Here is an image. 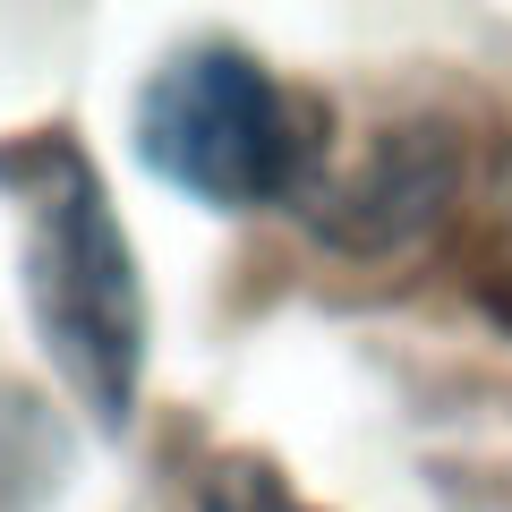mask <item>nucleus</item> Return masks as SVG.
I'll return each mask as SVG.
<instances>
[{
    "instance_id": "f257e3e1",
    "label": "nucleus",
    "mask_w": 512,
    "mask_h": 512,
    "mask_svg": "<svg viewBox=\"0 0 512 512\" xmlns=\"http://www.w3.org/2000/svg\"><path fill=\"white\" fill-rule=\"evenodd\" d=\"M26 197V308L52 350V367L69 376V393L86 402L94 427H120L137 402V367H146V282L128 231L111 214L103 180L77 146H43Z\"/></svg>"
},
{
    "instance_id": "f03ea898",
    "label": "nucleus",
    "mask_w": 512,
    "mask_h": 512,
    "mask_svg": "<svg viewBox=\"0 0 512 512\" xmlns=\"http://www.w3.org/2000/svg\"><path fill=\"white\" fill-rule=\"evenodd\" d=\"M137 163L163 188L197 205H274L308 171V128H299L291 94L256 69L239 43H188L137 86Z\"/></svg>"
},
{
    "instance_id": "7ed1b4c3",
    "label": "nucleus",
    "mask_w": 512,
    "mask_h": 512,
    "mask_svg": "<svg viewBox=\"0 0 512 512\" xmlns=\"http://www.w3.org/2000/svg\"><path fill=\"white\" fill-rule=\"evenodd\" d=\"M197 512H308V504H299V495L282 487L265 461H222V470L205 478Z\"/></svg>"
}]
</instances>
